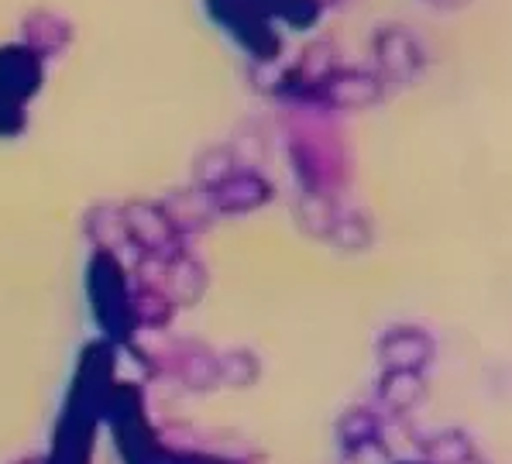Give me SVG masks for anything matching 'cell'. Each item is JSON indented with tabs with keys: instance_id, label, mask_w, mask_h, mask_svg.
I'll return each instance as SVG.
<instances>
[{
	"instance_id": "1",
	"label": "cell",
	"mask_w": 512,
	"mask_h": 464,
	"mask_svg": "<svg viewBox=\"0 0 512 464\" xmlns=\"http://www.w3.org/2000/svg\"><path fill=\"white\" fill-rule=\"evenodd\" d=\"M117 382V348L110 341H93L76 361L73 382L66 389L59 423L52 430V447L45 464H93L97 427L104 420L110 385Z\"/></svg>"
},
{
	"instance_id": "2",
	"label": "cell",
	"mask_w": 512,
	"mask_h": 464,
	"mask_svg": "<svg viewBox=\"0 0 512 464\" xmlns=\"http://www.w3.org/2000/svg\"><path fill=\"white\" fill-rule=\"evenodd\" d=\"M210 18L234 35L241 49H248L258 62H272L282 52L279 31L272 25L286 21L289 28H310L317 21V0H207Z\"/></svg>"
},
{
	"instance_id": "3",
	"label": "cell",
	"mask_w": 512,
	"mask_h": 464,
	"mask_svg": "<svg viewBox=\"0 0 512 464\" xmlns=\"http://www.w3.org/2000/svg\"><path fill=\"white\" fill-rule=\"evenodd\" d=\"M86 296L97 327L104 330V341L114 348H128L138 337L135 313H131V275L121 258L110 251H93L90 269H86Z\"/></svg>"
},
{
	"instance_id": "4",
	"label": "cell",
	"mask_w": 512,
	"mask_h": 464,
	"mask_svg": "<svg viewBox=\"0 0 512 464\" xmlns=\"http://www.w3.org/2000/svg\"><path fill=\"white\" fill-rule=\"evenodd\" d=\"M104 420L110 423V434L117 444V458L124 464H162L165 440L152 416L145 410V396L135 382L117 379L110 385V396L104 406Z\"/></svg>"
},
{
	"instance_id": "5",
	"label": "cell",
	"mask_w": 512,
	"mask_h": 464,
	"mask_svg": "<svg viewBox=\"0 0 512 464\" xmlns=\"http://www.w3.org/2000/svg\"><path fill=\"white\" fill-rule=\"evenodd\" d=\"M289 159H293L296 176L303 179L306 193H327L344 186V152L334 138L324 135V131H303V135H293L289 141Z\"/></svg>"
},
{
	"instance_id": "6",
	"label": "cell",
	"mask_w": 512,
	"mask_h": 464,
	"mask_svg": "<svg viewBox=\"0 0 512 464\" xmlns=\"http://www.w3.org/2000/svg\"><path fill=\"white\" fill-rule=\"evenodd\" d=\"M148 365H152V372H169L172 379H179L193 392H210L214 385H220L217 355L196 341H172L165 351H152Z\"/></svg>"
},
{
	"instance_id": "7",
	"label": "cell",
	"mask_w": 512,
	"mask_h": 464,
	"mask_svg": "<svg viewBox=\"0 0 512 464\" xmlns=\"http://www.w3.org/2000/svg\"><path fill=\"white\" fill-rule=\"evenodd\" d=\"M375 358L382 372H416L427 375L433 358H437V344L423 327L416 324H396L378 337Z\"/></svg>"
},
{
	"instance_id": "8",
	"label": "cell",
	"mask_w": 512,
	"mask_h": 464,
	"mask_svg": "<svg viewBox=\"0 0 512 464\" xmlns=\"http://www.w3.org/2000/svg\"><path fill=\"white\" fill-rule=\"evenodd\" d=\"M272 183L262 172L251 169H231L210 186H203V200L217 214H251L272 200Z\"/></svg>"
},
{
	"instance_id": "9",
	"label": "cell",
	"mask_w": 512,
	"mask_h": 464,
	"mask_svg": "<svg viewBox=\"0 0 512 464\" xmlns=\"http://www.w3.org/2000/svg\"><path fill=\"white\" fill-rule=\"evenodd\" d=\"M337 444H341L344 458H385V427L382 413L372 406H351L348 413L337 420Z\"/></svg>"
},
{
	"instance_id": "10",
	"label": "cell",
	"mask_w": 512,
	"mask_h": 464,
	"mask_svg": "<svg viewBox=\"0 0 512 464\" xmlns=\"http://www.w3.org/2000/svg\"><path fill=\"white\" fill-rule=\"evenodd\" d=\"M159 269H162V279H155V282H159L165 289V296L176 306L196 303L203 296V289H207V272H203V265L196 262L189 248H179V251H172V255L159 258Z\"/></svg>"
},
{
	"instance_id": "11",
	"label": "cell",
	"mask_w": 512,
	"mask_h": 464,
	"mask_svg": "<svg viewBox=\"0 0 512 464\" xmlns=\"http://www.w3.org/2000/svg\"><path fill=\"white\" fill-rule=\"evenodd\" d=\"M375 55H378L382 73L399 83L413 80V76L423 69V52H420V45H416V38L409 35L406 28H396V25L378 31Z\"/></svg>"
},
{
	"instance_id": "12",
	"label": "cell",
	"mask_w": 512,
	"mask_h": 464,
	"mask_svg": "<svg viewBox=\"0 0 512 464\" xmlns=\"http://www.w3.org/2000/svg\"><path fill=\"white\" fill-rule=\"evenodd\" d=\"M38 86H42V59L28 45H4L0 49V90L28 107Z\"/></svg>"
},
{
	"instance_id": "13",
	"label": "cell",
	"mask_w": 512,
	"mask_h": 464,
	"mask_svg": "<svg viewBox=\"0 0 512 464\" xmlns=\"http://www.w3.org/2000/svg\"><path fill=\"white\" fill-rule=\"evenodd\" d=\"M375 399L389 416H409L427 399V375L416 372H382L375 382Z\"/></svg>"
},
{
	"instance_id": "14",
	"label": "cell",
	"mask_w": 512,
	"mask_h": 464,
	"mask_svg": "<svg viewBox=\"0 0 512 464\" xmlns=\"http://www.w3.org/2000/svg\"><path fill=\"white\" fill-rule=\"evenodd\" d=\"M38 59H49V55H59L69 45V25L59 18V14L49 11H35L25 21V42Z\"/></svg>"
},
{
	"instance_id": "15",
	"label": "cell",
	"mask_w": 512,
	"mask_h": 464,
	"mask_svg": "<svg viewBox=\"0 0 512 464\" xmlns=\"http://www.w3.org/2000/svg\"><path fill=\"white\" fill-rule=\"evenodd\" d=\"M420 454H423L420 461H427V464H458L468 458V454H475V440L458 427H447V430H437V434L423 437Z\"/></svg>"
},
{
	"instance_id": "16",
	"label": "cell",
	"mask_w": 512,
	"mask_h": 464,
	"mask_svg": "<svg viewBox=\"0 0 512 464\" xmlns=\"http://www.w3.org/2000/svg\"><path fill=\"white\" fill-rule=\"evenodd\" d=\"M217 372H220V382L224 385H234V389H248L262 379V361L255 358V351L248 348H234L227 355H217Z\"/></svg>"
},
{
	"instance_id": "17",
	"label": "cell",
	"mask_w": 512,
	"mask_h": 464,
	"mask_svg": "<svg viewBox=\"0 0 512 464\" xmlns=\"http://www.w3.org/2000/svg\"><path fill=\"white\" fill-rule=\"evenodd\" d=\"M28 124V107L18 104L11 93L0 90V138H11V135H21Z\"/></svg>"
},
{
	"instance_id": "18",
	"label": "cell",
	"mask_w": 512,
	"mask_h": 464,
	"mask_svg": "<svg viewBox=\"0 0 512 464\" xmlns=\"http://www.w3.org/2000/svg\"><path fill=\"white\" fill-rule=\"evenodd\" d=\"M162 464H244L238 458H227V454H207V451H165Z\"/></svg>"
},
{
	"instance_id": "19",
	"label": "cell",
	"mask_w": 512,
	"mask_h": 464,
	"mask_svg": "<svg viewBox=\"0 0 512 464\" xmlns=\"http://www.w3.org/2000/svg\"><path fill=\"white\" fill-rule=\"evenodd\" d=\"M430 7H437V11H458L461 4H468V0H427Z\"/></svg>"
},
{
	"instance_id": "20",
	"label": "cell",
	"mask_w": 512,
	"mask_h": 464,
	"mask_svg": "<svg viewBox=\"0 0 512 464\" xmlns=\"http://www.w3.org/2000/svg\"><path fill=\"white\" fill-rule=\"evenodd\" d=\"M14 464H45V454H28V458H18Z\"/></svg>"
},
{
	"instance_id": "21",
	"label": "cell",
	"mask_w": 512,
	"mask_h": 464,
	"mask_svg": "<svg viewBox=\"0 0 512 464\" xmlns=\"http://www.w3.org/2000/svg\"><path fill=\"white\" fill-rule=\"evenodd\" d=\"M458 464H485V458H482V454H468V458H464V461H458Z\"/></svg>"
},
{
	"instance_id": "22",
	"label": "cell",
	"mask_w": 512,
	"mask_h": 464,
	"mask_svg": "<svg viewBox=\"0 0 512 464\" xmlns=\"http://www.w3.org/2000/svg\"><path fill=\"white\" fill-rule=\"evenodd\" d=\"M396 464H427V461H396Z\"/></svg>"
},
{
	"instance_id": "23",
	"label": "cell",
	"mask_w": 512,
	"mask_h": 464,
	"mask_svg": "<svg viewBox=\"0 0 512 464\" xmlns=\"http://www.w3.org/2000/svg\"><path fill=\"white\" fill-rule=\"evenodd\" d=\"M317 4H320V7H324V4H337V0H317Z\"/></svg>"
}]
</instances>
